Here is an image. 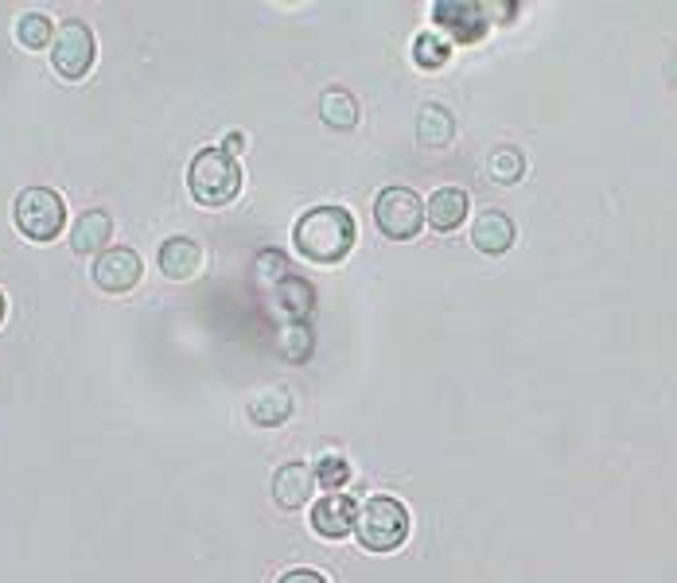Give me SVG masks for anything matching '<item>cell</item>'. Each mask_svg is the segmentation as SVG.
<instances>
[{
    "instance_id": "cell-7",
    "label": "cell",
    "mask_w": 677,
    "mask_h": 583,
    "mask_svg": "<svg viewBox=\"0 0 677 583\" xmlns=\"http://www.w3.org/2000/svg\"><path fill=\"white\" fill-rule=\"evenodd\" d=\"M140 257L129 250V245H110V250L102 253V257L93 261V284L102 288V292H110V296H125L129 288H137L140 280Z\"/></svg>"
},
{
    "instance_id": "cell-4",
    "label": "cell",
    "mask_w": 677,
    "mask_h": 583,
    "mask_svg": "<svg viewBox=\"0 0 677 583\" xmlns=\"http://www.w3.org/2000/svg\"><path fill=\"white\" fill-rule=\"evenodd\" d=\"M12 223L28 241H55L66 226V203L63 194L51 187H28L12 203Z\"/></svg>"
},
{
    "instance_id": "cell-2",
    "label": "cell",
    "mask_w": 677,
    "mask_h": 583,
    "mask_svg": "<svg viewBox=\"0 0 677 583\" xmlns=\"http://www.w3.org/2000/svg\"><path fill=\"white\" fill-rule=\"evenodd\" d=\"M187 187L196 194L199 206H226L238 199L241 191V167L223 149H203L196 152L191 167H187Z\"/></svg>"
},
{
    "instance_id": "cell-28",
    "label": "cell",
    "mask_w": 677,
    "mask_h": 583,
    "mask_svg": "<svg viewBox=\"0 0 677 583\" xmlns=\"http://www.w3.org/2000/svg\"><path fill=\"white\" fill-rule=\"evenodd\" d=\"M0 319H4V292H0Z\"/></svg>"
},
{
    "instance_id": "cell-19",
    "label": "cell",
    "mask_w": 677,
    "mask_h": 583,
    "mask_svg": "<svg viewBox=\"0 0 677 583\" xmlns=\"http://www.w3.org/2000/svg\"><path fill=\"white\" fill-rule=\"evenodd\" d=\"M312 346H316V334H312V327H308V324H288V327H280L277 351H280V358H285V362L300 366V362L312 358Z\"/></svg>"
},
{
    "instance_id": "cell-20",
    "label": "cell",
    "mask_w": 677,
    "mask_h": 583,
    "mask_svg": "<svg viewBox=\"0 0 677 583\" xmlns=\"http://www.w3.org/2000/svg\"><path fill=\"white\" fill-rule=\"evenodd\" d=\"M16 39H20V47H28V51H43V47L55 43V24H51V16H43V12H24V16L16 20Z\"/></svg>"
},
{
    "instance_id": "cell-5",
    "label": "cell",
    "mask_w": 677,
    "mask_h": 583,
    "mask_svg": "<svg viewBox=\"0 0 677 583\" xmlns=\"http://www.w3.org/2000/svg\"><path fill=\"white\" fill-rule=\"evenodd\" d=\"M374 223H378V230L393 241L417 238V230L425 226V203H421L417 191H409V187H386V191L374 199Z\"/></svg>"
},
{
    "instance_id": "cell-26",
    "label": "cell",
    "mask_w": 677,
    "mask_h": 583,
    "mask_svg": "<svg viewBox=\"0 0 677 583\" xmlns=\"http://www.w3.org/2000/svg\"><path fill=\"white\" fill-rule=\"evenodd\" d=\"M482 12H494L491 20H502V24H506V20H514V12H518V4H482Z\"/></svg>"
},
{
    "instance_id": "cell-23",
    "label": "cell",
    "mask_w": 677,
    "mask_h": 583,
    "mask_svg": "<svg viewBox=\"0 0 677 583\" xmlns=\"http://www.w3.org/2000/svg\"><path fill=\"white\" fill-rule=\"evenodd\" d=\"M351 482V464H347L343 455H324L316 464V486L331 494H343V486Z\"/></svg>"
},
{
    "instance_id": "cell-14",
    "label": "cell",
    "mask_w": 677,
    "mask_h": 583,
    "mask_svg": "<svg viewBox=\"0 0 677 583\" xmlns=\"http://www.w3.org/2000/svg\"><path fill=\"white\" fill-rule=\"evenodd\" d=\"M203 265V250L191 238H167L160 245V273L167 280H191Z\"/></svg>"
},
{
    "instance_id": "cell-24",
    "label": "cell",
    "mask_w": 677,
    "mask_h": 583,
    "mask_svg": "<svg viewBox=\"0 0 677 583\" xmlns=\"http://www.w3.org/2000/svg\"><path fill=\"white\" fill-rule=\"evenodd\" d=\"M285 265H288L285 253H277V250H261V253H258V280H261V284H273V288H277L280 280L288 277Z\"/></svg>"
},
{
    "instance_id": "cell-15",
    "label": "cell",
    "mask_w": 677,
    "mask_h": 583,
    "mask_svg": "<svg viewBox=\"0 0 677 583\" xmlns=\"http://www.w3.org/2000/svg\"><path fill=\"white\" fill-rule=\"evenodd\" d=\"M273 304L280 315H288L292 324H308V315L316 312V288L308 284L304 277H285L273 288Z\"/></svg>"
},
{
    "instance_id": "cell-22",
    "label": "cell",
    "mask_w": 677,
    "mask_h": 583,
    "mask_svg": "<svg viewBox=\"0 0 677 583\" xmlns=\"http://www.w3.org/2000/svg\"><path fill=\"white\" fill-rule=\"evenodd\" d=\"M448 55H452V47H448V39L437 36V31H421V36L413 39V63L425 66V71L444 66Z\"/></svg>"
},
{
    "instance_id": "cell-27",
    "label": "cell",
    "mask_w": 677,
    "mask_h": 583,
    "mask_svg": "<svg viewBox=\"0 0 677 583\" xmlns=\"http://www.w3.org/2000/svg\"><path fill=\"white\" fill-rule=\"evenodd\" d=\"M241 149H246V137H241V132H230V137H226V144H223V152H226V156H238Z\"/></svg>"
},
{
    "instance_id": "cell-10",
    "label": "cell",
    "mask_w": 677,
    "mask_h": 583,
    "mask_svg": "<svg viewBox=\"0 0 677 583\" xmlns=\"http://www.w3.org/2000/svg\"><path fill=\"white\" fill-rule=\"evenodd\" d=\"M467 206H472L467 191H460V187H437L432 199L425 203V218H428L432 230L452 233V230H460V226L467 223Z\"/></svg>"
},
{
    "instance_id": "cell-3",
    "label": "cell",
    "mask_w": 677,
    "mask_h": 583,
    "mask_svg": "<svg viewBox=\"0 0 677 583\" xmlns=\"http://www.w3.org/2000/svg\"><path fill=\"white\" fill-rule=\"evenodd\" d=\"M354 533H359V545L366 553H393L409 537V509L390 494H378L359 509Z\"/></svg>"
},
{
    "instance_id": "cell-11",
    "label": "cell",
    "mask_w": 677,
    "mask_h": 583,
    "mask_svg": "<svg viewBox=\"0 0 677 583\" xmlns=\"http://www.w3.org/2000/svg\"><path fill=\"white\" fill-rule=\"evenodd\" d=\"M312 486H316V471L308 464H285L273 474V498L280 509H304L312 502Z\"/></svg>"
},
{
    "instance_id": "cell-21",
    "label": "cell",
    "mask_w": 677,
    "mask_h": 583,
    "mask_svg": "<svg viewBox=\"0 0 677 583\" xmlns=\"http://www.w3.org/2000/svg\"><path fill=\"white\" fill-rule=\"evenodd\" d=\"M487 172H491L494 183H518L522 176H526V160H522L518 149H511V144H502V149H494L491 156H487Z\"/></svg>"
},
{
    "instance_id": "cell-9",
    "label": "cell",
    "mask_w": 677,
    "mask_h": 583,
    "mask_svg": "<svg viewBox=\"0 0 677 583\" xmlns=\"http://www.w3.org/2000/svg\"><path fill=\"white\" fill-rule=\"evenodd\" d=\"M359 521V506L351 494H327L312 506V529L327 541H343Z\"/></svg>"
},
{
    "instance_id": "cell-18",
    "label": "cell",
    "mask_w": 677,
    "mask_h": 583,
    "mask_svg": "<svg viewBox=\"0 0 677 583\" xmlns=\"http://www.w3.org/2000/svg\"><path fill=\"white\" fill-rule=\"evenodd\" d=\"M319 117H324V125H331V129H354L359 102H354L347 90L331 86V90H324V98H319Z\"/></svg>"
},
{
    "instance_id": "cell-8",
    "label": "cell",
    "mask_w": 677,
    "mask_h": 583,
    "mask_svg": "<svg viewBox=\"0 0 677 583\" xmlns=\"http://www.w3.org/2000/svg\"><path fill=\"white\" fill-rule=\"evenodd\" d=\"M432 20L455 43H475V39H482L491 16L482 12V4H472V0H440V4H432Z\"/></svg>"
},
{
    "instance_id": "cell-6",
    "label": "cell",
    "mask_w": 677,
    "mask_h": 583,
    "mask_svg": "<svg viewBox=\"0 0 677 583\" xmlns=\"http://www.w3.org/2000/svg\"><path fill=\"white\" fill-rule=\"evenodd\" d=\"M93 59H98L93 31L86 28L83 20H63L55 31V47H51V66H55V75L66 78V83H78V78L90 75Z\"/></svg>"
},
{
    "instance_id": "cell-17",
    "label": "cell",
    "mask_w": 677,
    "mask_h": 583,
    "mask_svg": "<svg viewBox=\"0 0 677 583\" xmlns=\"http://www.w3.org/2000/svg\"><path fill=\"white\" fill-rule=\"evenodd\" d=\"M288 417H292L288 389H265V393H258V397L250 401V420L258 428H280Z\"/></svg>"
},
{
    "instance_id": "cell-16",
    "label": "cell",
    "mask_w": 677,
    "mask_h": 583,
    "mask_svg": "<svg viewBox=\"0 0 677 583\" xmlns=\"http://www.w3.org/2000/svg\"><path fill=\"white\" fill-rule=\"evenodd\" d=\"M452 132H455V121H452V113H448L444 105H440V102L421 105V113H417V140L425 144V149H444V144H452Z\"/></svg>"
},
{
    "instance_id": "cell-12",
    "label": "cell",
    "mask_w": 677,
    "mask_h": 583,
    "mask_svg": "<svg viewBox=\"0 0 677 583\" xmlns=\"http://www.w3.org/2000/svg\"><path fill=\"white\" fill-rule=\"evenodd\" d=\"M110 233H113V218L105 211H86L83 218L75 223V230H71V250L78 253V257H102L105 250H110Z\"/></svg>"
},
{
    "instance_id": "cell-1",
    "label": "cell",
    "mask_w": 677,
    "mask_h": 583,
    "mask_svg": "<svg viewBox=\"0 0 677 583\" xmlns=\"http://www.w3.org/2000/svg\"><path fill=\"white\" fill-rule=\"evenodd\" d=\"M292 241L304 261L312 265H339L354 250V214L343 206H312L300 214Z\"/></svg>"
},
{
    "instance_id": "cell-25",
    "label": "cell",
    "mask_w": 677,
    "mask_h": 583,
    "mask_svg": "<svg viewBox=\"0 0 677 583\" xmlns=\"http://www.w3.org/2000/svg\"><path fill=\"white\" fill-rule=\"evenodd\" d=\"M277 583H327V580H324V572H316V568H288Z\"/></svg>"
},
{
    "instance_id": "cell-13",
    "label": "cell",
    "mask_w": 677,
    "mask_h": 583,
    "mask_svg": "<svg viewBox=\"0 0 677 583\" xmlns=\"http://www.w3.org/2000/svg\"><path fill=\"white\" fill-rule=\"evenodd\" d=\"M472 241H475V250H479V253H491V257L506 253L514 245V223H511V214L482 211L479 218H475V226H472Z\"/></svg>"
}]
</instances>
